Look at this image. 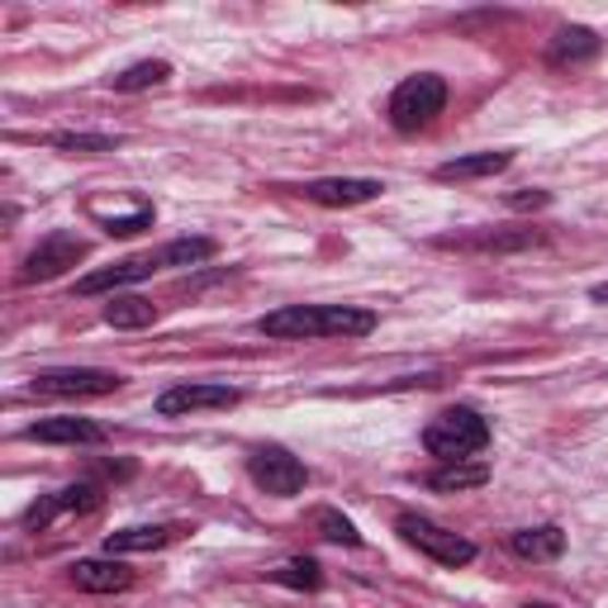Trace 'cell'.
Returning <instances> with one entry per match:
<instances>
[{
	"mask_svg": "<svg viewBox=\"0 0 608 608\" xmlns=\"http://www.w3.org/2000/svg\"><path fill=\"white\" fill-rule=\"evenodd\" d=\"M376 328V314L356 304H285L257 319V334L304 342V338H366Z\"/></svg>",
	"mask_w": 608,
	"mask_h": 608,
	"instance_id": "6da1fadb",
	"label": "cell"
},
{
	"mask_svg": "<svg viewBox=\"0 0 608 608\" xmlns=\"http://www.w3.org/2000/svg\"><path fill=\"white\" fill-rule=\"evenodd\" d=\"M423 447L437 456V461H471L476 452L490 447V423L480 419L476 409L456 405V409H442L433 423L423 428Z\"/></svg>",
	"mask_w": 608,
	"mask_h": 608,
	"instance_id": "7a4b0ae2",
	"label": "cell"
},
{
	"mask_svg": "<svg viewBox=\"0 0 608 608\" xmlns=\"http://www.w3.org/2000/svg\"><path fill=\"white\" fill-rule=\"evenodd\" d=\"M442 105H447V81L437 72H419V77H405L390 95V124L399 133H413V129H428Z\"/></svg>",
	"mask_w": 608,
	"mask_h": 608,
	"instance_id": "3957f363",
	"label": "cell"
},
{
	"mask_svg": "<svg viewBox=\"0 0 608 608\" xmlns=\"http://www.w3.org/2000/svg\"><path fill=\"white\" fill-rule=\"evenodd\" d=\"M395 533L405 537L409 547H419L423 557H433L437 565H452V571H456V565H471V561H476V542H471V537L442 528V523H433V518L399 514V518H395Z\"/></svg>",
	"mask_w": 608,
	"mask_h": 608,
	"instance_id": "277c9868",
	"label": "cell"
},
{
	"mask_svg": "<svg viewBox=\"0 0 608 608\" xmlns=\"http://www.w3.org/2000/svg\"><path fill=\"white\" fill-rule=\"evenodd\" d=\"M247 471H253V480L267 494H276V500H290V494L304 490V480H309V471H304L300 456H290L285 447H276V442H267V447H257L253 456H247Z\"/></svg>",
	"mask_w": 608,
	"mask_h": 608,
	"instance_id": "5b68a950",
	"label": "cell"
},
{
	"mask_svg": "<svg viewBox=\"0 0 608 608\" xmlns=\"http://www.w3.org/2000/svg\"><path fill=\"white\" fill-rule=\"evenodd\" d=\"M81 257H86V243H81L77 233L58 229V233H48V238L38 243L30 257H24V271H20V281H24V285H34V281H58V276H67V271H72Z\"/></svg>",
	"mask_w": 608,
	"mask_h": 608,
	"instance_id": "8992f818",
	"label": "cell"
},
{
	"mask_svg": "<svg viewBox=\"0 0 608 608\" xmlns=\"http://www.w3.org/2000/svg\"><path fill=\"white\" fill-rule=\"evenodd\" d=\"M124 376L101 366H62V371H38L34 376V395H72V399H91V395H115Z\"/></svg>",
	"mask_w": 608,
	"mask_h": 608,
	"instance_id": "52a82bcc",
	"label": "cell"
},
{
	"mask_svg": "<svg viewBox=\"0 0 608 608\" xmlns=\"http://www.w3.org/2000/svg\"><path fill=\"white\" fill-rule=\"evenodd\" d=\"M238 399L243 395L233 385H172L157 399V413L162 419H176V413H190V409H233Z\"/></svg>",
	"mask_w": 608,
	"mask_h": 608,
	"instance_id": "ba28073f",
	"label": "cell"
},
{
	"mask_svg": "<svg viewBox=\"0 0 608 608\" xmlns=\"http://www.w3.org/2000/svg\"><path fill=\"white\" fill-rule=\"evenodd\" d=\"M30 442H72V447H95L105 442V428L95 419H77V413H52V419H38L24 428Z\"/></svg>",
	"mask_w": 608,
	"mask_h": 608,
	"instance_id": "9c48e42d",
	"label": "cell"
},
{
	"mask_svg": "<svg viewBox=\"0 0 608 608\" xmlns=\"http://www.w3.org/2000/svg\"><path fill=\"white\" fill-rule=\"evenodd\" d=\"M381 190H385V182H376V176H328V182L304 186V196L314 204H366V200H376Z\"/></svg>",
	"mask_w": 608,
	"mask_h": 608,
	"instance_id": "30bf717a",
	"label": "cell"
},
{
	"mask_svg": "<svg viewBox=\"0 0 608 608\" xmlns=\"http://www.w3.org/2000/svg\"><path fill=\"white\" fill-rule=\"evenodd\" d=\"M72 585L86 594H119L133 585V571L115 557H95V561H77L72 565Z\"/></svg>",
	"mask_w": 608,
	"mask_h": 608,
	"instance_id": "8fae6325",
	"label": "cell"
},
{
	"mask_svg": "<svg viewBox=\"0 0 608 608\" xmlns=\"http://www.w3.org/2000/svg\"><path fill=\"white\" fill-rule=\"evenodd\" d=\"M157 271V257H129V261H115L105 271H91L77 281V295H105V290H119V285H133V281H148Z\"/></svg>",
	"mask_w": 608,
	"mask_h": 608,
	"instance_id": "7c38bea8",
	"label": "cell"
},
{
	"mask_svg": "<svg viewBox=\"0 0 608 608\" xmlns=\"http://www.w3.org/2000/svg\"><path fill=\"white\" fill-rule=\"evenodd\" d=\"M182 528L176 523H152V528H119L105 537V557H133V551H162L167 542H176Z\"/></svg>",
	"mask_w": 608,
	"mask_h": 608,
	"instance_id": "4fadbf2b",
	"label": "cell"
},
{
	"mask_svg": "<svg viewBox=\"0 0 608 608\" xmlns=\"http://www.w3.org/2000/svg\"><path fill=\"white\" fill-rule=\"evenodd\" d=\"M599 34L585 30V24H561L557 38H551V48H547V62L551 67H575V62H589V58H599Z\"/></svg>",
	"mask_w": 608,
	"mask_h": 608,
	"instance_id": "5bb4252c",
	"label": "cell"
},
{
	"mask_svg": "<svg viewBox=\"0 0 608 608\" xmlns=\"http://www.w3.org/2000/svg\"><path fill=\"white\" fill-rule=\"evenodd\" d=\"M508 551L523 561H557L565 551V533L557 528V523H542V528H518L514 537H508Z\"/></svg>",
	"mask_w": 608,
	"mask_h": 608,
	"instance_id": "9a60e30c",
	"label": "cell"
},
{
	"mask_svg": "<svg viewBox=\"0 0 608 608\" xmlns=\"http://www.w3.org/2000/svg\"><path fill=\"white\" fill-rule=\"evenodd\" d=\"M514 162V152H471V157H452L437 167V182H476V176H494Z\"/></svg>",
	"mask_w": 608,
	"mask_h": 608,
	"instance_id": "2e32d148",
	"label": "cell"
},
{
	"mask_svg": "<svg viewBox=\"0 0 608 608\" xmlns=\"http://www.w3.org/2000/svg\"><path fill=\"white\" fill-rule=\"evenodd\" d=\"M490 480V466L486 461H447L442 471L428 476V486L442 490V494H461V490H480Z\"/></svg>",
	"mask_w": 608,
	"mask_h": 608,
	"instance_id": "e0dca14e",
	"label": "cell"
},
{
	"mask_svg": "<svg viewBox=\"0 0 608 608\" xmlns=\"http://www.w3.org/2000/svg\"><path fill=\"white\" fill-rule=\"evenodd\" d=\"M157 319V309H152V300H138V295H115L105 304V324L109 328H148Z\"/></svg>",
	"mask_w": 608,
	"mask_h": 608,
	"instance_id": "ac0fdd59",
	"label": "cell"
},
{
	"mask_svg": "<svg viewBox=\"0 0 608 608\" xmlns=\"http://www.w3.org/2000/svg\"><path fill=\"white\" fill-rule=\"evenodd\" d=\"M152 257H157V267H200V261L214 257V238H176Z\"/></svg>",
	"mask_w": 608,
	"mask_h": 608,
	"instance_id": "d6986e66",
	"label": "cell"
},
{
	"mask_svg": "<svg viewBox=\"0 0 608 608\" xmlns=\"http://www.w3.org/2000/svg\"><path fill=\"white\" fill-rule=\"evenodd\" d=\"M52 148L67 152V157H105V152L119 148V138H109V133H52Z\"/></svg>",
	"mask_w": 608,
	"mask_h": 608,
	"instance_id": "ffe728a7",
	"label": "cell"
},
{
	"mask_svg": "<svg viewBox=\"0 0 608 608\" xmlns=\"http://www.w3.org/2000/svg\"><path fill=\"white\" fill-rule=\"evenodd\" d=\"M309 523H314V533H319V537H328V542H338V547H362V533H356V523L342 518L338 508H314Z\"/></svg>",
	"mask_w": 608,
	"mask_h": 608,
	"instance_id": "44dd1931",
	"label": "cell"
},
{
	"mask_svg": "<svg viewBox=\"0 0 608 608\" xmlns=\"http://www.w3.org/2000/svg\"><path fill=\"white\" fill-rule=\"evenodd\" d=\"M172 77V62H133L129 72H119V77H109V86L115 91H148V86H162V81Z\"/></svg>",
	"mask_w": 608,
	"mask_h": 608,
	"instance_id": "7402d4cb",
	"label": "cell"
},
{
	"mask_svg": "<svg viewBox=\"0 0 608 608\" xmlns=\"http://www.w3.org/2000/svg\"><path fill=\"white\" fill-rule=\"evenodd\" d=\"M276 580L290 585V589H319L324 571H319V561H314V557H295V561H285L281 571H276Z\"/></svg>",
	"mask_w": 608,
	"mask_h": 608,
	"instance_id": "603a6c76",
	"label": "cell"
},
{
	"mask_svg": "<svg viewBox=\"0 0 608 608\" xmlns=\"http://www.w3.org/2000/svg\"><path fill=\"white\" fill-rule=\"evenodd\" d=\"M58 508H62V514H91V508H101V486L77 480V486H67L58 494Z\"/></svg>",
	"mask_w": 608,
	"mask_h": 608,
	"instance_id": "cb8c5ba5",
	"label": "cell"
},
{
	"mask_svg": "<svg viewBox=\"0 0 608 608\" xmlns=\"http://www.w3.org/2000/svg\"><path fill=\"white\" fill-rule=\"evenodd\" d=\"M152 229V210L143 204V210H133V214H124V219H105V233L109 238H133V233H143Z\"/></svg>",
	"mask_w": 608,
	"mask_h": 608,
	"instance_id": "d4e9b609",
	"label": "cell"
},
{
	"mask_svg": "<svg viewBox=\"0 0 608 608\" xmlns=\"http://www.w3.org/2000/svg\"><path fill=\"white\" fill-rule=\"evenodd\" d=\"M508 204H514V210H542V204H551V196L547 190H533V196H514Z\"/></svg>",
	"mask_w": 608,
	"mask_h": 608,
	"instance_id": "484cf974",
	"label": "cell"
},
{
	"mask_svg": "<svg viewBox=\"0 0 608 608\" xmlns=\"http://www.w3.org/2000/svg\"><path fill=\"white\" fill-rule=\"evenodd\" d=\"M589 295H594V300H599V304H608V281H604V285H594V290H589Z\"/></svg>",
	"mask_w": 608,
	"mask_h": 608,
	"instance_id": "4316f807",
	"label": "cell"
},
{
	"mask_svg": "<svg viewBox=\"0 0 608 608\" xmlns=\"http://www.w3.org/2000/svg\"><path fill=\"white\" fill-rule=\"evenodd\" d=\"M523 608H551V604H523Z\"/></svg>",
	"mask_w": 608,
	"mask_h": 608,
	"instance_id": "83f0119b",
	"label": "cell"
}]
</instances>
